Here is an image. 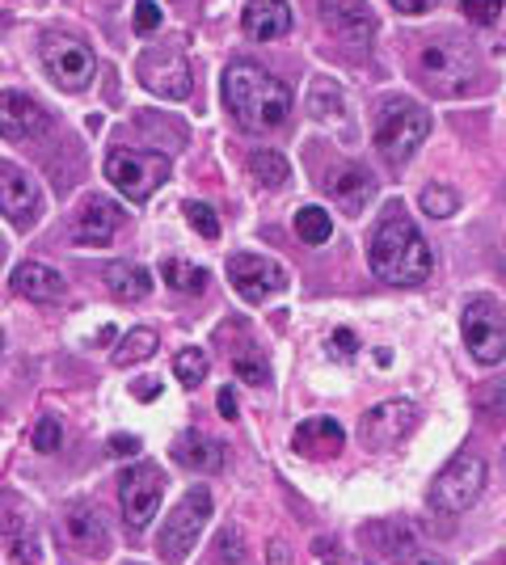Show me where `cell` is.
Wrapping results in <instances>:
<instances>
[{
  "instance_id": "obj_39",
  "label": "cell",
  "mask_w": 506,
  "mask_h": 565,
  "mask_svg": "<svg viewBox=\"0 0 506 565\" xmlns=\"http://www.w3.org/2000/svg\"><path fill=\"white\" fill-rule=\"evenodd\" d=\"M388 4H392V9H397V13H431L434 4H439V0H388Z\"/></svg>"
},
{
  "instance_id": "obj_17",
  "label": "cell",
  "mask_w": 506,
  "mask_h": 565,
  "mask_svg": "<svg viewBox=\"0 0 506 565\" xmlns=\"http://www.w3.org/2000/svg\"><path fill=\"white\" fill-rule=\"evenodd\" d=\"M119 220H122L119 207H115L110 199L94 194V199H85V203H80L73 233H76V241H85V245H110L115 233H119Z\"/></svg>"
},
{
  "instance_id": "obj_34",
  "label": "cell",
  "mask_w": 506,
  "mask_h": 565,
  "mask_svg": "<svg viewBox=\"0 0 506 565\" xmlns=\"http://www.w3.org/2000/svg\"><path fill=\"white\" fill-rule=\"evenodd\" d=\"M60 444H64L60 418H39V426H34V451H60Z\"/></svg>"
},
{
  "instance_id": "obj_16",
  "label": "cell",
  "mask_w": 506,
  "mask_h": 565,
  "mask_svg": "<svg viewBox=\"0 0 506 565\" xmlns=\"http://www.w3.org/2000/svg\"><path fill=\"white\" fill-rule=\"evenodd\" d=\"M321 18L351 47H367L372 34H376V18L363 0H321Z\"/></svg>"
},
{
  "instance_id": "obj_37",
  "label": "cell",
  "mask_w": 506,
  "mask_h": 565,
  "mask_svg": "<svg viewBox=\"0 0 506 565\" xmlns=\"http://www.w3.org/2000/svg\"><path fill=\"white\" fill-rule=\"evenodd\" d=\"M464 13H469V22L494 25L503 13V0H464Z\"/></svg>"
},
{
  "instance_id": "obj_19",
  "label": "cell",
  "mask_w": 506,
  "mask_h": 565,
  "mask_svg": "<svg viewBox=\"0 0 506 565\" xmlns=\"http://www.w3.org/2000/svg\"><path fill=\"white\" fill-rule=\"evenodd\" d=\"M291 448L300 456H337L346 448V430L334 418H304L291 435Z\"/></svg>"
},
{
  "instance_id": "obj_9",
  "label": "cell",
  "mask_w": 506,
  "mask_h": 565,
  "mask_svg": "<svg viewBox=\"0 0 506 565\" xmlns=\"http://www.w3.org/2000/svg\"><path fill=\"white\" fill-rule=\"evenodd\" d=\"M161 494H165V472L157 465H131V469L119 477V507L122 519L131 532H140L152 523L157 507H161Z\"/></svg>"
},
{
  "instance_id": "obj_12",
  "label": "cell",
  "mask_w": 506,
  "mask_h": 565,
  "mask_svg": "<svg viewBox=\"0 0 506 565\" xmlns=\"http://www.w3.org/2000/svg\"><path fill=\"white\" fill-rule=\"evenodd\" d=\"M39 212H43V190L39 182L18 166H0V215L25 233L39 224Z\"/></svg>"
},
{
  "instance_id": "obj_8",
  "label": "cell",
  "mask_w": 506,
  "mask_h": 565,
  "mask_svg": "<svg viewBox=\"0 0 506 565\" xmlns=\"http://www.w3.org/2000/svg\"><path fill=\"white\" fill-rule=\"evenodd\" d=\"M418 72L427 76L434 94H456L477 76V55L464 43H431L418 55Z\"/></svg>"
},
{
  "instance_id": "obj_18",
  "label": "cell",
  "mask_w": 506,
  "mask_h": 565,
  "mask_svg": "<svg viewBox=\"0 0 506 565\" xmlns=\"http://www.w3.org/2000/svg\"><path fill=\"white\" fill-rule=\"evenodd\" d=\"M241 25L254 43H274L291 30V4L288 0H249Z\"/></svg>"
},
{
  "instance_id": "obj_45",
  "label": "cell",
  "mask_w": 506,
  "mask_h": 565,
  "mask_svg": "<svg viewBox=\"0 0 506 565\" xmlns=\"http://www.w3.org/2000/svg\"><path fill=\"white\" fill-rule=\"evenodd\" d=\"M330 565H372V562H363V557H334Z\"/></svg>"
},
{
  "instance_id": "obj_29",
  "label": "cell",
  "mask_w": 506,
  "mask_h": 565,
  "mask_svg": "<svg viewBox=\"0 0 506 565\" xmlns=\"http://www.w3.org/2000/svg\"><path fill=\"white\" fill-rule=\"evenodd\" d=\"M309 115L313 118L342 115V89H337L330 76H316L313 81V89H309Z\"/></svg>"
},
{
  "instance_id": "obj_10",
  "label": "cell",
  "mask_w": 506,
  "mask_h": 565,
  "mask_svg": "<svg viewBox=\"0 0 506 565\" xmlns=\"http://www.w3.org/2000/svg\"><path fill=\"white\" fill-rule=\"evenodd\" d=\"M460 333H464V347L473 351L477 363H489V367L503 363L506 326L498 300H473V305L464 308V317H460Z\"/></svg>"
},
{
  "instance_id": "obj_25",
  "label": "cell",
  "mask_w": 506,
  "mask_h": 565,
  "mask_svg": "<svg viewBox=\"0 0 506 565\" xmlns=\"http://www.w3.org/2000/svg\"><path fill=\"white\" fill-rule=\"evenodd\" d=\"M249 173H254V182H262L266 190H279L291 182V166L283 152H274V148H262V152H254L249 157Z\"/></svg>"
},
{
  "instance_id": "obj_11",
  "label": "cell",
  "mask_w": 506,
  "mask_h": 565,
  "mask_svg": "<svg viewBox=\"0 0 506 565\" xmlns=\"http://www.w3.org/2000/svg\"><path fill=\"white\" fill-rule=\"evenodd\" d=\"M228 282L245 305H262V300L279 296L288 287V270L274 258H262V254H233L228 258Z\"/></svg>"
},
{
  "instance_id": "obj_15",
  "label": "cell",
  "mask_w": 506,
  "mask_h": 565,
  "mask_svg": "<svg viewBox=\"0 0 506 565\" xmlns=\"http://www.w3.org/2000/svg\"><path fill=\"white\" fill-rule=\"evenodd\" d=\"M51 127V115L25 94H0V136L9 143H22L43 136Z\"/></svg>"
},
{
  "instance_id": "obj_36",
  "label": "cell",
  "mask_w": 506,
  "mask_h": 565,
  "mask_svg": "<svg viewBox=\"0 0 506 565\" xmlns=\"http://www.w3.org/2000/svg\"><path fill=\"white\" fill-rule=\"evenodd\" d=\"M233 367H237V376L249 380V384H270V367H266L258 354H254V359H249V354H237Z\"/></svg>"
},
{
  "instance_id": "obj_33",
  "label": "cell",
  "mask_w": 506,
  "mask_h": 565,
  "mask_svg": "<svg viewBox=\"0 0 506 565\" xmlns=\"http://www.w3.org/2000/svg\"><path fill=\"white\" fill-rule=\"evenodd\" d=\"M161 18H165V13H161V4H157V0H140V4H136V13H131V30H136L140 39H148V34H157V30H161Z\"/></svg>"
},
{
  "instance_id": "obj_22",
  "label": "cell",
  "mask_w": 506,
  "mask_h": 565,
  "mask_svg": "<svg viewBox=\"0 0 506 565\" xmlns=\"http://www.w3.org/2000/svg\"><path fill=\"white\" fill-rule=\"evenodd\" d=\"M173 460L194 472H216L219 465H224V448H219L212 435H203V430H186V435L173 444Z\"/></svg>"
},
{
  "instance_id": "obj_3",
  "label": "cell",
  "mask_w": 506,
  "mask_h": 565,
  "mask_svg": "<svg viewBox=\"0 0 506 565\" xmlns=\"http://www.w3.org/2000/svg\"><path fill=\"white\" fill-rule=\"evenodd\" d=\"M431 131V118L427 110L410 102V97H388L380 106V118H376V148L388 166H406L413 152L422 148Z\"/></svg>"
},
{
  "instance_id": "obj_14",
  "label": "cell",
  "mask_w": 506,
  "mask_h": 565,
  "mask_svg": "<svg viewBox=\"0 0 506 565\" xmlns=\"http://www.w3.org/2000/svg\"><path fill=\"white\" fill-rule=\"evenodd\" d=\"M177 47H182V43H169L161 60L144 55V64H140L148 89H152L157 97H169V102H182V97L191 94V64L182 60V51Z\"/></svg>"
},
{
  "instance_id": "obj_41",
  "label": "cell",
  "mask_w": 506,
  "mask_h": 565,
  "mask_svg": "<svg viewBox=\"0 0 506 565\" xmlns=\"http://www.w3.org/2000/svg\"><path fill=\"white\" fill-rule=\"evenodd\" d=\"M136 448H140V439H131V435H115L110 439V456H131Z\"/></svg>"
},
{
  "instance_id": "obj_32",
  "label": "cell",
  "mask_w": 506,
  "mask_h": 565,
  "mask_svg": "<svg viewBox=\"0 0 506 565\" xmlns=\"http://www.w3.org/2000/svg\"><path fill=\"white\" fill-rule=\"evenodd\" d=\"M182 215H186V224H191L198 236H207V241H216L219 236V215L207 207V203H186L182 207Z\"/></svg>"
},
{
  "instance_id": "obj_26",
  "label": "cell",
  "mask_w": 506,
  "mask_h": 565,
  "mask_svg": "<svg viewBox=\"0 0 506 565\" xmlns=\"http://www.w3.org/2000/svg\"><path fill=\"white\" fill-rule=\"evenodd\" d=\"M68 532H73V541L85 544V553H94V557H101L106 544H110V536H106V527H101V519H97L94 511H73V515H68Z\"/></svg>"
},
{
  "instance_id": "obj_43",
  "label": "cell",
  "mask_w": 506,
  "mask_h": 565,
  "mask_svg": "<svg viewBox=\"0 0 506 565\" xmlns=\"http://www.w3.org/2000/svg\"><path fill=\"white\" fill-rule=\"evenodd\" d=\"M401 562L406 565H448V562H439V557H431V553H406V557H401Z\"/></svg>"
},
{
  "instance_id": "obj_38",
  "label": "cell",
  "mask_w": 506,
  "mask_h": 565,
  "mask_svg": "<svg viewBox=\"0 0 506 565\" xmlns=\"http://www.w3.org/2000/svg\"><path fill=\"white\" fill-rule=\"evenodd\" d=\"M330 351H334L337 363H351L355 351H359V342H355V333L351 330H334L330 333Z\"/></svg>"
},
{
  "instance_id": "obj_2",
  "label": "cell",
  "mask_w": 506,
  "mask_h": 565,
  "mask_svg": "<svg viewBox=\"0 0 506 565\" xmlns=\"http://www.w3.org/2000/svg\"><path fill=\"white\" fill-rule=\"evenodd\" d=\"M367 262H372L376 279L397 282V287H413L434 270L431 245L422 241V233L406 215H388L385 224H376L372 245H367Z\"/></svg>"
},
{
  "instance_id": "obj_42",
  "label": "cell",
  "mask_w": 506,
  "mask_h": 565,
  "mask_svg": "<svg viewBox=\"0 0 506 565\" xmlns=\"http://www.w3.org/2000/svg\"><path fill=\"white\" fill-rule=\"evenodd\" d=\"M219 414H224V418H237V397H233V388L219 393Z\"/></svg>"
},
{
  "instance_id": "obj_44",
  "label": "cell",
  "mask_w": 506,
  "mask_h": 565,
  "mask_svg": "<svg viewBox=\"0 0 506 565\" xmlns=\"http://www.w3.org/2000/svg\"><path fill=\"white\" fill-rule=\"evenodd\" d=\"M270 565H283V544H270Z\"/></svg>"
},
{
  "instance_id": "obj_35",
  "label": "cell",
  "mask_w": 506,
  "mask_h": 565,
  "mask_svg": "<svg viewBox=\"0 0 506 565\" xmlns=\"http://www.w3.org/2000/svg\"><path fill=\"white\" fill-rule=\"evenodd\" d=\"M216 553L224 557L228 565H241L245 562V544H241V532L237 527H224L216 541Z\"/></svg>"
},
{
  "instance_id": "obj_13",
  "label": "cell",
  "mask_w": 506,
  "mask_h": 565,
  "mask_svg": "<svg viewBox=\"0 0 506 565\" xmlns=\"http://www.w3.org/2000/svg\"><path fill=\"white\" fill-rule=\"evenodd\" d=\"M413 426H418V405H413V401H385V405L367 409L359 435L372 451H388V448H397Z\"/></svg>"
},
{
  "instance_id": "obj_23",
  "label": "cell",
  "mask_w": 506,
  "mask_h": 565,
  "mask_svg": "<svg viewBox=\"0 0 506 565\" xmlns=\"http://www.w3.org/2000/svg\"><path fill=\"white\" fill-rule=\"evenodd\" d=\"M106 287L119 300H144L148 291H152V275H148L144 266H136V262H110L106 266Z\"/></svg>"
},
{
  "instance_id": "obj_7",
  "label": "cell",
  "mask_w": 506,
  "mask_h": 565,
  "mask_svg": "<svg viewBox=\"0 0 506 565\" xmlns=\"http://www.w3.org/2000/svg\"><path fill=\"white\" fill-rule=\"evenodd\" d=\"M43 64H47L51 81H55L60 89H68V94H80V89L94 85V72H97L94 47H85L80 39L47 34V39H43Z\"/></svg>"
},
{
  "instance_id": "obj_24",
  "label": "cell",
  "mask_w": 506,
  "mask_h": 565,
  "mask_svg": "<svg viewBox=\"0 0 506 565\" xmlns=\"http://www.w3.org/2000/svg\"><path fill=\"white\" fill-rule=\"evenodd\" d=\"M161 279L173 287V291H207V282H212V270L207 266H194V262H182V258H165L161 262Z\"/></svg>"
},
{
  "instance_id": "obj_28",
  "label": "cell",
  "mask_w": 506,
  "mask_h": 565,
  "mask_svg": "<svg viewBox=\"0 0 506 565\" xmlns=\"http://www.w3.org/2000/svg\"><path fill=\"white\" fill-rule=\"evenodd\" d=\"M152 351H157V333L140 326V330H131V333H127V338L119 342V347H115V354H110V363H115V367H136V363H144V359H148Z\"/></svg>"
},
{
  "instance_id": "obj_27",
  "label": "cell",
  "mask_w": 506,
  "mask_h": 565,
  "mask_svg": "<svg viewBox=\"0 0 506 565\" xmlns=\"http://www.w3.org/2000/svg\"><path fill=\"white\" fill-rule=\"evenodd\" d=\"M295 236L304 245H325L334 236V215L325 212V207H300L295 212Z\"/></svg>"
},
{
  "instance_id": "obj_40",
  "label": "cell",
  "mask_w": 506,
  "mask_h": 565,
  "mask_svg": "<svg viewBox=\"0 0 506 565\" xmlns=\"http://www.w3.org/2000/svg\"><path fill=\"white\" fill-rule=\"evenodd\" d=\"M157 393H161L157 376H152V380H136V384H131V397H136V401H148V397H157Z\"/></svg>"
},
{
  "instance_id": "obj_1",
  "label": "cell",
  "mask_w": 506,
  "mask_h": 565,
  "mask_svg": "<svg viewBox=\"0 0 506 565\" xmlns=\"http://www.w3.org/2000/svg\"><path fill=\"white\" fill-rule=\"evenodd\" d=\"M224 106L249 131H274L291 115V89L258 64H233L224 72Z\"/></svg>"
},
{
  "instance_id": "obj_21",
  "label": "cell",
  "mask_w": 506,
  "mask_h": 565,
  "mask_svg": "<svg viewBox=\"0 0 506 565\" xmlns=\"http://www.w3.org/2000/svg\"><path fill=\"white\" fill-rule=\"evenodd\" d=\"M330 194H334L337 207H346V212H363V207L372 203V194H376V178H372L363 166H346L330 178Z\"/></svg>"
},
{
  "instance_id": "obj_4",
  "label": "cell",
  "mask_w": 506,
  "mask_h": 565,
  "mask_svg": "<svg viewBox=\"0 0 506 565\" xmlns=\"http://www.w3.org/2000/svg\"><path fill=\"white\" fill-rule=\"evenodd\" d=\"M106 178L119 186L122 199L131 203H148L169 178L165 152H144V148H115L106 157Z\"/></svg>"
},
{
  "instance_id": "obj_30",
  "label": "cell",
  "mask_w": 506,
  "mask_h": 565,
  "mask_svg": "<svg viewBox=\"0 0 506 565\" xmlns=\"http://www.w3.org/2000/svg\"><path fill=\"white\" fill-rule=\"evenodd\" d=\"M460 207V194L452 186H443V182H431V186L422 190V212L434 215V220H448V215H456Z\"/></svg>"
},
{
  "instance_id": "obj_20",
  "label": "cell",
  "mask_w": 506,
  "mask_h": 565,
  "mask_svg": "<svg viewBox=\"0 0 506 565\" xmlns=\"http://www.w3.org/2000/svg\"><path fill=\"white\" fill-rule=\"evenodd\" d=\"M13 291L34 300V305H51V300L64 296V279H60V270H51L43 262H22L13 270Z\"/></svg>"
},
{
  "instance_id": "obj_5",
  "label": "cell",
  "mask_w": 506,
  "mask_h": 565,
  "mask_svg": "<svg viewBox=\"0 0 506 565\" xmlns=\"http://www.w3.org/2000/svg\"><path fill=\"white\" fill-rule=\"evenodd\" d=\"M489 486V469L482 456H456L448 469L431 481V507L439 515H464Z\"/></svg>"
},
{
  "instance_id": "obj_31",
  "label": "cell",
  "mask_w": 506,
  "mask_h": 565,
  "mask_svg": "<svg viewBox=\"0 0 506 565\" xmlns=\"http://www.w3.org/2000/svg\"><path fill=\"white\" fill-rule=\"evenodd\" d=\"M173 376L182 380L186 388L203 384V380H207V354L198 351V347H186V351L173 359Z\"/></svg>"
},
{
  "instance_id": "obj_6",
  "label": "cell",
  "mask_w": 506,
  "mask_h": 565,
  "mask_svg": "<svg viewBox=\"0 0 506 565\" xmlns=\"http://www.w3.org/2000/svg\"><path fill=\"white\" fill-rule=\"evenodd\" d=\"M207 519H212V490H207V486H194L191 494L173 507V515H169L165 527H161V541H157L161 557L173 565L186 562V553H191L194 541L203 536Z\"/></svg>"
}]
</instances>
